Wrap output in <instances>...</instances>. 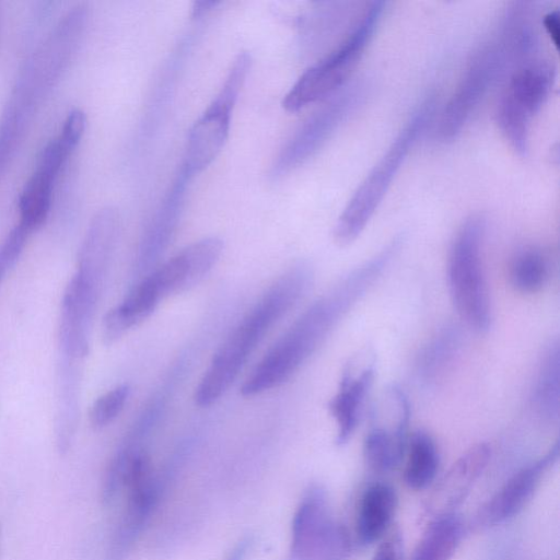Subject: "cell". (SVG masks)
<instances>
[{"label":"cell","instance_id":"cell-4","mask_svg":"<svg viewBox=\"0 0 560 560\" xmlns=\"http://www.w3.org/2000/svg\"><path fill=\"white\" fill-rule=\"evenodd\" d=\"M485 218L471 214L458 229L453 241L447 280L452 303L465 325L486 332L491 324V308L482 264Z\"/></svg>","mask_w":560,"mask_h":560},{"label":"cell","instance_id":"cell-1","mask_svg":"<svg viewBox=\"0 0 560 560\" xmlns=\"http://www.w3.org/2000/svg\"><path fill=\"white\" fill-rule=\"evenodd\" d=\"M401 245L396 236L315 300L254 368L241 393L252 397L287 382L381 278Z\"/></svg>","mask_w":560,"mask_h":560},{"label":"cell","instance_id":"cell-23","mask_svg":"<svg viewBox=\"0 0 560 560\" xmlns=\"http://www.w3.org/2000/svg\"><path fill=\"white\" fill-rule=\"evenodd\" d=\"M510 281L522 293L539 291L550 276V262L547 255L535 246L520 249L510 264Z\"/></svg>","mask_w":560,"mask_h":560},{"label":"cell","instance_id":"cell-24","mask_svg":"<svg viewBox=\"0 0 560 560\" xmlns=\"http://www.w3.org/2000/svg\"><path fill=\"white\" fill-rule=\"evenodd\" d=\"M407 442V436L370 428L363 442L364 460L372 470L387 472L402 460Z\"/></svg>","mask_w":560,"mask_h":560},{"label":"cell","instance_id":"cell-2","mask_svg":"<svg viewBox=\"0 0 560 560\" xmlns=\"http://www.w3.org/2000/svg\"><path fill=\"white\" fill-rule=\"evenodd\" d=\"M312 281V268L305 262L292 266L275 280L214 353L196 387L197 406L208 407L225 394L257 346L306 294Z\"/></svg>","mask_w":560,"mask_h":560},{"label":"cell","instance_id":"cell-17","mask_svg":"<svg viewBox=\"0 0 560 560\" xmlns=\"http://www.w3.org/2000/svg\"><path fill=\"white\" fill-rule=\"evenodd\" d=\"M535 413L542 420L556 422L560 415V348L558 339L545 348L530 396Z\"/></svg>","mask_w":560,"mask_h":560},{"label":"cell","instance_id":"cell-6","mask_svg":"<svg viewBox=\"0 0 560 560\" xmlns=\"http://www.w3.org/2000/svg\"><path fill=\"white\" fill-rule=\"evenodd\" d=\"M250 65L252 58L247 51L235 57L220 90L191 126L180 165V172L189 178L206 170L223 149Z\"/></svg>","mask_w":560,"mask_h":560},{"label":"cell","instance_id":"cell-20","mask_svg":"<svg viewBox=\"0 0 560 560\" xmlns=\"http://www.w3.org/2000/svg\"><path fill=\"white\" fill-rule=\"evenodd\" d=\"M77 362L62 357L58 372L56 435L58 447L62 452L69 447L77 427L79 397Z\"/></svg>","mask_w":560,"mask_h":560},{"label":"cell","instance_id":"cell-14","mask_svg":"<svg viewBox=\"0 0 560 560\" xmlns=\"http://www.w3.org/2000/svg\"><path fill=\"white\" fill-rule=\"evenodd\" d=\"M490 447L478 443L466 451L445 472L427 500L424 511L431 518L455 513L468 495L490 459Z\"/></svg>","mask_w":560,"mask_h":560},{"label":"cell","instance_id":"cell-22","mask_svg":"<svg viewBox=\"0 0 560 560\" xmlns=\"http://www.w3.org/2000/svg\"><path fill=\"white\" fill-rule=\"evenodd\" d=\"M407 462L404 478L415 490L427 488L435 478L439 467L436 445L424 431H416L407 442Z\"/></svg>","mask_w":560,"mask_h":560},{"label":"cell","instance_id":"cell-27","mask_svg":"<svg viewBox=\"0 0 560 560\" xmlns=\"http://www.w3.org/2000/svg\"><path fill=\"white\" fill-rule=\"evenodd\" d=\"M372 560H404L402 538L397 528L386 535Z\"/></svg>","mask_w":560,"mask_h":560},{"label":"cell","instance_id":"cell-13","mask_svg":"<svg viewBox=\"0 0 560 560\" xmlns=\"http://www.w3.org/2000/svg\"><path fill=\"white\" fill-rule=\"evenodd\" d=\"M559 457V442L539 459L523 467L479 510L476 522L490 527L516 515L529 501L544 472Z\"/></svg>","mask_w":560,"mask_h":560},{"label":"cell","instance_id":"cell-25","mask_svg":"<svg viewBox=\"0 0 560 560\" xmlns=\"http://www.w3.org/2000/svg\"><path fill=\"white\" fill-rule=\"evenodd\" d=\"M130 394V386L126 383L102 394L89 412V420L94 429H102L112 423L122 411Z\"/></svg>","mask_w":560,"mask_h":560},{"label":"cell","instance_id":"cell-9","mask_svg":"<svg viewBox=\"0 0 560 560\" xmlns=\"http://www.w3.org/2000/svg\"><path fill=\"white\" fill-rule=\"evenodd\" d=\"M503 66V57L495 40L475 51L440 113L435 130L441 141L448 142L462 132Z\"/></svg>","mask_w":560,"mask_h":560},{"label":"cell","instance_id":"cell-26","mask_svg":"<svg viewBox=\"0 0 560 560\" xmlns=\"http://www.w3.org/2000/svg\"><path fill=\"white\" fill-rule=\"evenodd\" d=\"M31 232L22 224H16L0 246V282L19 259Z\"/></svg>","mask_w":560,"mask_h":560},{"label":"cell","instance_id":"cell-12","mask_svg":"<svg viewBox=\"0 0 560 560\" xmlns=\"http://www.w3.org/2000/svg\"><path fill=\"white\" fill-rule=\"evenodd\" d=\"M374 375L375 357L370 350L360 351L346 363L337 393L328 402L337 425V444H345L357 429Z\"/></svg>","mask_w":560,"mask_h":560},{"label":"cell","instance_id":"cell-29","mask_svg":"<svg viewBox=\"0 0 560 560\" xmlns=\"http://www.w3.org/2000/svg\"><path fill=\"white\" fill-rule=\"evenodd\" d=\"M249 547V539H242L230 551L224 560H245Z\"/></svg>","mask_w":560,"mask_h":560},{"label":"cell","instance_id":"cell-3","mask_svg":"<svg viewBox=\"0 0 560 560\" xmlns=\"http://www.w3.org/2000/svg\"><path fill=\"white\" fill-rule=\"evenodd\" d=\"M433 109L434 102L431 98L422 102L359 184L335 224L332 236L337 245L348 246L363 232L408 153L425 130Z\"/></svg>","mask_w":560,"mask_h":560},{"label":"cell","instance_id":"cell-21","mask_svg":"<svg viewBox=\"0 0 560 560\" xmlns=\"http://www.w3.org/2000/svg\"><path fill=\"white\" fill-rule=\"evenodd\" d=\"M464 536V524L455 513L432 518L411 560H450Z\"/></svg>","mask_w":560,"mask_h":560},{"label":"cell","instance_id":"cell-18","mask_svg":"<svg viewBox=\"0 0 560 560\" xmlns=\"http://www.w3.org/2000/svg\"><path fill=\"white\" fill-rule=\"evenodd\" d=\"M463 342L462 330L448 324L441 328L419 351L416 374L423 384L439 380L457 357Z\"/></svg>","mask_w":560,"mask_h":560},{"label":"cell","instance_id":"cell-28","mask_svg":"<svg viewBox=\"0 0 560 560\" xmlns=\"http://www.w3.org/2000/svg\"><path fill=\"white\" fill-rule=\"evenodd\" d=\"M542 24L553 45L558 48L560 36V23L558 11L552 10L548 12L542 19Z\"/></svg>","mask_w":560,"mask_h":560},{"label":"cell","instance_id":"cell-11","mask_svg":"<svg viewBox=\"0 0 560 560\" xmlns=\"http://www.w3.org/2000/svg\"><path fill=\"white\" fill-rule=\"evenodd\" d=\"M222 252L221 238L203 237L184 247L147 276L164 300L198 284L217 265Z\"/></svg>","mask_w":560,"mask_h":560},{"label":"cell","instance_id":"cell-5","mask_svg":"<svg viewBox=\"0 0 560 560\" xmlns=\"http://www.w3.org/2000/svg\"><path fill=\"white\" fill-rule=\"evenodd\" d=\"M385 4L384 1L371 2L341 44L301 74L283 97L282 106L287 112H300L342 88L370 43Z\"/></svg>","mask_w":560,"mask_h":560},{"label":"cell","instance_id":"cell-8","mask_svg":"<svg viewBox=\"0 0 560 560\" xmlns=\"http://www.w3.org/2000/svg\"><path fill=\"white\" fill-rule=\"evenodd\" d=\"M351 549L349 530L334 517L326 492L310 487L292 518L288 560H347Z\"/></svg>","mask_w":560,"mask_h":560},{"label":"cell","instance_id":"cell-10","mask_svg":"<svg viewBox=\"0 0 560 560\" xmlns=\"http://www.w3.org/2000/svg\"><path fill=\"white\" fill-rule=\"evenodd\" d=\"M364 97V86L355 83L336 92L295 132L272 166V176L291 172L312 156L355 110Z\"/></svg>","mask_w":560,"mask_h":560},{"label":"cell","instance_id":"cell-19","mask_svg":"<svg viewBox=\"0 0 560 560\" xmlns=\"http://www.w3.org/2000/svg\"><path fill=\"white\" fill-rule=\"evenodd\" d=\"M59 174L40 164L26 182L20 199V224L31 233L46 221L52 200L55 183Z\"/></svg>","mask_w":560,"mask_h":560},{"label":"cell","instance_id":"cell-7","mask_svg":"<svg viewBox=\"0 0 560 560\" xmlns=\"http://www.w3.org/2000/svg\"><path fill=\"white\" fill-rule=\"evenodd\" d=\"M553 79L552 67L534 58L516 66L499 97L497 122L511 148L521 156L528 151L530 120L547 100Z\"/></svg>","mask_w":560,"mask_h":560},{"label":"cell","instance_id":"cell-15","mask_svg":"<svg viewBox=\"0 0 560 560\" xmlns=\"http://www.w3.org/2000/svg\"><path fill=\"white\" fill-rule=\"evenodd\" d=\"M190 178L178 173L160 208L151 219L140 243L138 254L139 272L151 271L152 265L166 248L178 222L185 191Z\"/></svg>","mask_w":560,"mask_h":560},{"label":"cell","instance_id":"cell-16","mask_svg":"<svg viewBox=\"0 0 560 560\" xmlns=\"http://www.w3.org/2000/svg\"><path fill=\"white\" fill-rule=\"evenodd\" d=\"M397 502L395 490L386 483L375 482L364 491L355 524L357 539L361 545H371L387 532Z\"/></svg>","mask_w":560,"mask_h":560}]
</instances>
